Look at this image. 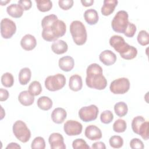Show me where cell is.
Here are the masks:
<instances>
[{"instance_id":"cell-1","label":"cell","mask_w":149,"mask_h":149,"mask_svg":"<svg viewBox=\"0 0 149 149\" xmlns=\"http://www.w3.org/2000/svg\"><path fill=\"white\" fill-rule=\"evenodd\" d=\"M86 85L96 90H104L107 86V80L102 74V68L97 63H91L86 70Z\"/></svg>"},{"instance_id":"cell-2","label":"cell","mask_w":149,"mask_h":149,"mask_svg":"<svg viewBox=\"0 0 149 149\" xmlns=\"http://www.w3.org/2000/svg\"><path fill=\"white\" fill-rule=\"evenodd\" d=\"M66 30V26L65 22L57 19L51 24L42 27V37L47 41H54L63 36Z\"/></svg>"},{"instance_id":"cell-3","label":"cell","mask_w":149,"mask_h":149,"mask_svg":"<svg viewBox=\"0 0 149 149\" xmlns=\"http://www.w3.org/2000/svg\"><path fill=\"white\" fill-rule=\"evenodd\" d=\"M70 32L73 41L76 45H82L86 43L87 34L85 26L81 22L73 21L70 25Z\"/></svg>"},{"instance_id":"cell-4","label":"cell","mask_w":149,"mask_h":149,"mask_svg":"<svg viewBox=\"0 0 149 149\" xmlns=\"http://www.w3.org/2000/svg\"><path fill=\"white\" fill-rule=\"evenodd\" d=\"M129 15L125 10L118 11L111 22V26L113 30L116 33H124L125 29L129 23Z\"/></svg>"},{"instance_id":"cell-5","label":"cell","mask_w":149,"mask_h":149,"mask_svg":"<svg viewBox=\"0 0 149 149\" xmlns=\"http://www.w3.org/2000/svg\"><path fill=\"white\" fill-rule=\"evenodd\" d=\"M13 133L21 142L26 143L31 137V132L26 124L22 120L16 121L13 125Z\"/></svg>"},{"instance_id":"cell-6","label":"cell","mask_w":149,"mask_h":149,"mask_svg":"<svg viewBox=\"0 0 149 149\" xmlns=\"http://www.w3.org/2000/svg\"><path fill=\"white\" fill-rule=\"evenodd\" d=\"M45 86L46 88L51 91H55L62 89L66 84L65 76L58 73L55 75L48 76L45 80Z\"/></svg>"},{"instance_id":"cell-7","label":"cell","mask_w":149,"mask_h":149,"mask_svg":"<svg viewBox=\"0 0 149 149\" xmlns=\"http://www.w3.org/2000/svg\"><path fill=\"white\" fill-rule=\"evenodd\" d=\"M130 88V81L127 78L121 77L112 81L109 86L110 91L114 94H123Z\"/></svg>"},{"instance_id":"cell-8","label":"cell","mask_w":149,"mask_h":149,"mask_svg":"<svg viewBox=\"0 0 149 149\" xmlns=\"http://www.w3.org/2000/svg\"><path fill=\"white\" fill-rule=\"evenodd\" d=\"M98 108L94 104L83 107L79 111V116L85 122H91L97 119L98 115Z\"/></svg>"},{"instance_id":"cell-9","label":"cell","mask_w":149,"mask_h":149,"mask_svg":"<svg viewBox=\"0 0 149 149\" xmlns=\"http://www.w3.org/2000/svg\"><path fill=\"white\" fill-rule=\"evenodd\" d=\"M15 23L9 18H3L1 22V34L5 39L10 38L16 33Z\"/></svg>"},{"instance_id":"cell-10","label":"cell","mask_w":149,"mask_h":149,"mask_svg":"<svg viewBox=\"0 0 149 149\" xmlns=\"http://www.w3.org/2000/svg\"><path fill=\"white\" fill-rule=\"evenodd\" d=\"M109 44L114 49L119 53L120 55L126 52L130 48V45L126 43L124 38L118 35L112 36L109 39Z\"/></svg>"},{"instance_id":"cell-11","label":"cell","mask_w":149,"mask_h":149,"mask_svg":"<svg viewBox=\"0 0 149 149\" xmlns=\"http://www.w3.org/2000/svg\"><path fill=\"white\" fill-rule=\"evenodd\" d=\"M83 129L82 125L74 120H67L63 125V130L65 133L70 136H77L81 134Z\"/></svg>"},{"instance_id":"cell-12","label":"cell","mask_w":149,"mask_h":149,"mask_svg":"<svg viewBox=\"0 0 149 149\" xmlns=\"http://www.w3.org/2000/svg\"><path fill=\"white\" fill-rule=\"evenodd\" d=\"M48 142L52 149H65L66 146L62 135L59 133H53L48 138Z\"/></svg>"},{"instance_id":"cell-13","label":"cell","mask_w":149,"mask_h":149,"mask_svg":"<svg viewBox=\"0 0 149 149\" xmlns=\"http://www.w3.org/2000/svg\"><path fill=\"white\" fill-rule=\"evenodd\" d=\"M84 134L90 140H97L102 137V132L100 129L93 125H90L86 127Z\"/></svg>"},{"instance_id":"cell-14","label":"cell","mask_w":149,"mask_h":149,"mask_svg":"<svg viewBox=\"0 0 149 149\" xmlns=\"http://www.w3.org/2000/svg\"><path fill=\"white\" fill-rule=\"evenodd\" d=\"M100 61L106 66L114 64L116 61V55L111 50H104L99 55Z\"/></svg>"},{"instance_id":"cell-15","label":"cell","mask_w":149,"mask_h":149,"mask_svg":"<svg viewBox=\"0 0 149 149\" xmlns=\"http://www.w3.org/2000/svg\"><path fill=\"white\" fill-rule=\"evenodd\" d=\"M20 45L26 51L33 50L37 45L36 39L31 34H26L21 39Z\"/></svg>"},{"instance_id":"cell-16","label":"cell","mask_w":149,"mask_h":149,"mask_svg":"<svg viewBox=\"0 0 149 149\" xmlns=\"http://www.w3.org/2000/svg\"><path fill=\"white\" fill-rule=\"evenodd\" d=\"M58 65L62 70L64 72H70L74 68V61L72 56L67 55L59 59Z\"/></svg>"},{"instance_id":"cell-17","label":"cell","mask_w":149,"mask_h":149,"mask_svg":"<svg viewBox=\"0 0 149 149\" xmlns=\"http://www.w3.org/2000/svg\"><path fill=\"white\" fill-rule=\"evenodd\" d=\"M66 111L62 108H55L51 113V119L52 121L57 124L63 123L66 118Z\"/></svg>"},{"instance_id":"cell-18","label":"cell","mask_w":149,"mask_h":149,"mask_svg":"<svg viewBox=\"0 0 149 149\" xmlns=\"http://www.w3.org/2000/svg\"><path fill=\"white\" fill-rule=\"evenodd\" d=\"M118 1L117 0H105L101 8V13L104 16H107L112 14L117 6Z\"/></svg>"},{"instance_id":"cell-19","label":"cell","mask_w":149,"mask_h":149,"mask_svg":"<svg viewBox=\"0 0 149 149\" xmlns=\"http://www.w3.org/2000/svg\"><path fill=\"white\" fill-rule=\"evenodd\" d=\"M68 45L67 43L62 40L54 41L51 45L52 51L56 54H63L68 51Z\"/></svg>"},{"instance_id":"cell-20","label":"cell","mask_w":149,"mask_h":149,"mask_svg":"<svg viewBox=\"0 0 149 149\" xmlns=\"http://www.w3.org/2000/svg\"><path fill=\"white\" fill-rule=\"evenodd\" d=\"M83 81L81 77L79 74H73L70 77L69 87L73 91H78L82 88Z\"/></svg>"},{"instance_id":"cell-21","label":"cell","mask_w":149,"mask_h":149,"mask_svg":"<svg viewBox=\"0 0 149 149\" xmlns=\"http://www.w3.org/2000/svg\"><path fill=\"white\" fill-rule=\"evenodd\" d=\"M19 102L24 106H30L34 101V97L29 91H23L20 93L18 96Z\"/></svg>"},{"instance_id":"cell-22","label":"cell","mask_w":149,"mask_h":149,"mask_svg":"<svg viewBox=\"0 0 149 149\" xmlns=\"http://www.w3.org/2000/svg\"><path fill=\"white\" fill-rule=\"evenodd\" d=\"M23 9L19 4L12 3L9 5L6 8V12L8 15L14 18H19L23 14Z\"/></svg>"},{"instance_id":"cell-23","label":"cell","mask_w":149,"mask_h":149,"mask_svg":"<svg viewBox=\"0 0 149 149\" xmlns=\"http://www.w3.org/2000/svg\"><path fill=\"white\" fill-rule=\"evenodd\" d=\"M84 17L86 22L90 25L95 24L98 21V14L96 10L89 9L84 13Z\"/></svg>"},{"instance_id":"cell-24","label":"cell","mask_w":149,"mask_h":149,"mask_svg":"<svg viewBox=\"0 0 149 149\" xmlns=\"http://www.w3.org/2000/svg\"><path fill=\"white\" fill-rule=\"evenodd\" d=\"M31 77V70L28 68H22L19 73V81L20 84L22 85H26L30 81Z\"/></svg>"},{"instance_id":"cell-25","label":"cell","mask_w":149,"mask_h":149,"mask_svg":"<svg viewBox=\"0 0 149 149\" xmlns=\"http://www.w3.org/2000/svg\"><path fill=\"white\" fill-rule=\"evenodd\" d=\"M38 108L44 111H48L52 107V100L47 96H42L38 98L37 102Z\"/></svg>"},{"instance_id":"cell-26","label":"cell","mask_w":149,"mask_h":149,"mask_svg":"<svg viewBox=\"0 0 149 149\" xmlns=\"http://www.w3.org/2000/svg\"><path fill=\"white\" fill-rule=\"evenodd\" d=\"M114 111L117 116L119 117L125 116L128 111V107L127 104L123 102H118L114 105Z\"/></svg>"},{"instance_id":"cell-27","label":"cell","mask_w":149,"mask_h":149,"mask_svg":"<svg viewBox=\"0 0 149 149\" xmlns=\"http://www.w3.org/2000/svg\"><path fill=\"white\" fill-rule=\"evenodd\" d=\"M38 9L42 12L50 10L52 7V2L49 0H36L35 1Z\"/></svg>"},{"instance_id":"cell-28","label":"cell","mask_w":149,"mask_h":149,"mask_svg":"<svg viewBox=\"0 0 149 149\" xmlns=\"http://www.w3.org/2000/svg\"><path fill=\"white\" fill-rule=\"evenodd\" d=\"M28 91L34 96L38 95L42 91V87L38 81H32L29 86Z\"/></svg>"},{"instance_id":"cell-29","label":"cell","mask_w":149,"mask_h":149,"mask_svg":"<svg viewBox=\"0 0 149 149\" xmlns=\"http://www.w3.org/2000/svg\"><path fill=\"white\" fill-rule=\"evenodd\" d=\"M127 128V124L125 120L117 119L113 124V130L116 133H123Z\"/></svg>"},{"instance_id":"cell-30","label":"cell","mask_w":149,"mask_h":149,"mask_svg":"<svg viewBox=\"0 0 149 149\" xmlns=\"http://www.w3.org/2000/svg\"><path fill=\"white\" fill-rule=\"evenodd\" d=\"M1 83L5 87H11L14 84L13 75L9 72L5 73L1 76Z\"/></svg>"},{"instance_id":"cell-31","label":"cell","mask_w":149,"mask_h":149,"mask_svg":"<svg viewBox=\"0 0 149 149\" xmlns=\"http://www.w3.org/2000/svg\"><path fill=\"white\" fill-rule=\"evenodd\" d=\"M110 146L114 148H119L123 146V140L120 136H112L109 140Z\"/></svg>"},{"instance_id":"cell-32","label":"cell","mask_w":149,"mask_h":149,"mask_svg":"<svg viewBox=\"0 0 149 149\" xmlns=\"http://www.w3.org/2000/svg\"><path fill=\"white\" fill-rule=\"evenodd\" d=\"M137 39L139 44L146 46L149 43V34L147 31L141 30L138 34Z\"/></svg>"},{"instance_id":"cell-33","label":"cell","mask_w":149,"mask_h":149,"mask_svg":"<svg viewBox=\"0 0 149 149\" xmlns=\"http://www.w3.org/2000/svg\"><path fill=\"white\" fill-rule=\"evenodd\" d=\"M138 134H139L145 140H147L148 139L149 134H148V121L145 120L141 123L139 129Z\"/></svg>"},{"instance_id":"cell-34","label":"cell","mask_w":149,"mask_h":149,"mask_svg":"<svg viewBox=\"0 0 149 149\" xmlns=\"http://www.w3.org/2000/svg\"><path fill=\"white\" fill-rule=\"evenodd\" d=\"M145 120V119L141 116H137L134 117L132 122V129L133 132L138 134L139 127L141 123Z\"/></svg>"},{"instance_id":"cell-35","label":"cell","mask_w":149,"mask_h":149,"mask_svg":"<svg viewBox=\"0 0 149 149\" xmlns=\"http://www.w3.org/2000/svg\"><path fill=\"white\" fill-rule=\"evenodd\" d=\"M31 147L33 149H44L45 148V142L44 139L40 136L36 137L33 140Z\"/></svg>"},{"instance_id":"cell-36","label":"cell","mask_w":149,"mask_h":149,"mask_svg":"<svg viewBox=\"0 0 149 149\" xmlns=\"http://www.w3.org/2000/svg\"><path fill=\"white\" fill-rule=\"evenodd\" d=\"M137 54V49L133 46L130 45L129 49L124 54L120 55V56L126 60H131L134 59Z\"/></svg>"},{"instance_id":"cell-37","label":"cell","mask_w":149,"mask_h":149,"mask_svg":"<svg viewBox=\"0 0 149 149\" xmlns=\"http://www.w3.org/2000/svg\"><path fill=\"white\" fill-rule=\"evenodd\" d=\"M113 119V115L109 110L103 111L100 115L101 122L104 124L110 123Z\"/></svg>"},{"instance_id":"cell-38","label":"cell","mask_w":149,"mask_h":149,"mask_svg":"<svg viewBox=\"0 0 149 149\" xmlns=\"http://www.w3.org/2000/svg\"><path fill=\"white\" fill-rule=\"evenodd\" d=\"M72 147L74 149H88L89 146L85 140L82 139H76L72 143Z\"/></svg>"},{"instance_id":"cell-39","label":"cell","mask_w":149,"mask_h":149,"mask_svg":"<svg viewBox=\"0 0 149 149\" xmlns=\"http://www.w3.org/2000/svg\"><path fill=\"white\" fill-rule=\"evenodd\" d=\"M136 30H137V28H136V25L132 23L129 22L128 23L123 34H125V36L131 38L134 36Z\"/></svg>"},{"instance_id":"cell-40","label":"cell","mask_w":149,"mask_h":149,"mask_svg":"<svg viewBox=\"0 0 149 149\" xmlns=\"http://www.w3.org/2000/svg\"><path fill=\"white\" fill-rule=\"evenodd\" d=\"M130 147L133 149H143L144 147L143 141L138 138H133L131 140Z\"/></svg>"},{"instance_id":"cell-41","label":"cell","mask_w":149,"mask_h":149,"mask_svg":"<svg viewBox=\"0 0 149 149\" xmlns=\"http://www.w3.org/2000/svg\"><path fill=\"white\" fill-rule=\"evenodd\" d=\"M73 0H59L58 1L59 6L65 10L70 9L73 6Z\"/></svg>"},{"instance_id":"cell-42","label":"cell","mask_w":149,"mask_h":149,"mask_svg":"<svg viewBox=\"0 0 149 149\" xmlns=\"http://www.w3.org/2000/svg\"><path fill=\"white\" fill-rule=\"evenodd\" d=\"M18 4H19L24 10H29L32 6V2L30 0H20L18 1Z\"/></svg>"},{"instance_id":"cell-43","label":"cell","mask_w":149,"mask_h":149,"mask_svg":"<svg viewBox=\"0 0 149 149\" xmlns=\"http://www.w3.org/2000/svg\"><path fill=\"white\" fill-rule=\"evenodd\" d=\"M9 94L7 90L3 88H0V101H5L9 98Z\"/></svg>"},{"instance_id":"cell-44","label":"cell","mask_w":149,"mask_h":149,"mask_svg":"<svg viewBox=\"0 0 149 149\" xmlns=\"http://www.w3.org/2000/svg\"><path fill=\"white\" fill-rule=\"evenodd\" d=\"M92 148L94 149H105L106 146L104 143L102 141H97L93 144Z\"/></svg>"},{"instance_id":"cell-45","label":"cell","mask_w":149,"mask_h":149,"mask_svg":"<svg viewBox=\"0 0 149 149\" xmlns=\"http://www.w3.org/2000/svg\"><path fill=\"white\" fill-rule=\"evenodd\" d=\"M81 3L85 7L91 6L94 3V0H81Z\"/></svg>"},{"instance_id":"cell-46","label":"cell","mask_w":149,"mask_h":149,"mask_svg":"<svg viewBox=\"0 0 149 149\" xmlns=\"http://www.w3.org/2000/svg\"><path fill=\"white\" fill-rule=\"evenodd\" d=\"M6 149H8V148H11V149H15V148H19L20 149L21 148V147L16 143H9L6 147Z\"/></svg>"},{"instance_id":"cell-47","label":"cell","mask_w":149,"mask_h":149,"mask_svg":"<svg viewBox=\"0 0 149 149\" xmlns=\"http://www.w3.org/2000/svg\"><path fill=\"white\" fill-rule=\"evenodd\" d=\"M8 2H10V1H1V5H5L7 3H8Z\"/></svg>"}]
</instances>
